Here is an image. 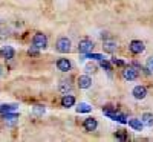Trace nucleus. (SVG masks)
<instances>
[{"instance_id":"f257e3e1","label":"nucleus","mask_w":153,"mask_h":142,"mask_svg":"<svg viewBox=\"0 0 153 142\" xmlns=\"http://www.w3.org/2000/svg\"><path fill=\"white\" fill-rule=\"evenodd\" d=\"M55 49L58 50L60 54H69L71 50H72V41H71V38L60 37L58 40L55 41Z\"/></svg>"},{"instance_id":"f03ea898","label":"nucleus","mask_w":153,"mask_h":142,"mask_svg":"<svg viewBox=\"0 0 153 142\" xmlns=\"http://www.w3.org/2000/svg\"><path fill=\"white\" fill-rule=\"evenodd\" d=\"M138 76H139V70L135 66H132V64L123 67V78L126 81H135V80H138Z\"/></svg>"},{"instance_id":"7ed1b4c3","label":"nucleus","mask_w":153,"mask_h":142,"mask_svg":"<svg viewBox=\"0 0 153 142\" xmlns=\"http://www.w3.org/2000/svg\"><path fill=\"white\" fill-rule=\"evenodd\" d=\"M32 46H35V47H38V49H46L48 47V37H46V34H43V32H37L34 37H32Z\"/></svg>"},{"instance_id":"20e7f679","label":"nucleus","mask_w":153,"mask_h":142,"mask_svg":"<svg viewBox=\"0 0 153 142\" xmlns=\"http://www.w3.org/2000/svg\"><path fill=\"white\" fill-rule=\"evenodd\" d=\"M94 46H95L94 40H91V38H81L80 43H78V52H80L81 55L89 54V52H92Z\"/></svg>"},{"instance_id":"39448f33","label":"nucleus","mask_w":153,"mask_h":142,"mask_svg":"<svg viewBox=\"0 0 153 142\" xmlns=\"http://www.w3.org/2000/svg\"><path fill=\"white\" fill-rule=\"evenodd\" d=\"M129 50L133 55H139V54H143L146 50V44L141 40H132L130 44H129Z\"/></svg>"},{"instance_id":"423d86ee","label":"nucleus","mask_w":153,"mask_h":142,"mask_svg":"<svg viewBox=\"0 0 153 142\" xmlns=\"http://www.w3.org/2000/svg\"><path fill=\"white\" fill-rule=\"evenodd\" d=\"M103 49H104V52L107 54H113L115 50L118 49V43L113 40V38H104L103 40Z\"/></svg>"},{"instance_id":"0eeeda50","label":"nucleus","mask_w":153,"mask_h":142,"mask_svg":"<svg viewBox=\"0 0 153 142\" xmlns=\"http://www.w3.org/2000/svg\"><path fill=\"white\" fill-rule=\"evenodd\" d=\"M132 95L135 99H144L147 96V87L146 86H135L132 90Z\"/></svg>"},{"instance_id":"6e6552de","label":"nucleus","mask_w":153,"mask_h":142,"mask_svg":"<svg viewBox=\"0 0 153 142\" xmlns=\"http://www.w3.org/2000/svg\"><path fill=\"white\" fill-rule=\"evenodd\" d=\"M2 116H3V122H5L8 127H14V125L19 122V115L12 113V112L5 113V115H2Z\"/></svg>"},{"instance_id":"1a4fd4ad","label":"nucleus","mask_w":153,"mask_h":142,"mask_svg":"<svg viewBox=\"0 0 153 142\" xmlns=\"http://www.w3.org/2000/svg\"><path fill=\"white\" fill-rule=\"evenodd\" d=\"M57 69L60 72H69L72 69V63L68 58H60L57 60Z\"/></svg>"},{"instance_id":"9d476101","label":"nucleus","mask_w":153,"mask_h":142,"mask_svg":"<svg viewBox=\"0 0 153 142\" xmlns=\"http://www.w3.org/2000/svg\"><path fill=\"white\" fill-rule=\"evenodd\" d=\"M83 127L86 132H95L98 128V121L95 118H86L84 122H83Z\"/></svg>"},{"instance_id":"9b49d317","label":"nucleus","mask_w":153,"mask_h":142,"mask_svg":"<svg viewBox=\"0 0 153 142\" xmlns=\"http://www.w3.org/2000/svg\"><path fill=\"white\" fill-rule=\"evenodd\" d=\"M14 55H16V50L11 46H3L2 49H0V57L5 58V60H12Z\"/></svg>"},{"instance_id":"f8f14e48","label":"nucleus","mask_w":153,"mask_h":142,"mask_svg":"<svg viewBox=\"0 0 153 142\" xmlns=\"http://www.w3.org/2000/svg\"><path fill=\"white\" fill-rule=\"evenodd\" d=\"M76 83H78L80 89H89L92 86V78L89 75H80L78 80H76Z\"/></svg>"},{"instance_id":"ddd939ff","label":"nucleus","mask_w":153,"mask_h":142,"mask_svg":"<svg viewBox=\"0 0 153 142\" xmlns=\"http://www.w3.org/2000/svg\"><path fill=\"white\" fill-rule=\"evenodd\" d=\"M72 90H74V86H72V83H69V81H61L60 86H58V92L63 93V95L71 93Z\"/></svg>"},{"instance_id":"4468645a","label":"nucleus","mask_w":153,"mask_h":142,"mask_svg":"<svg viewBox=\"0 0 153 142\" xmlns=\"http://www.w3.org/2000/svg\"><path fill=\"white\" fill-rule=\"evenodd\" d=\"M61 106L65 107V109H69V107H72V106H75V98L72 96V95H63V98H61Z\"/></svg>"},{"instance_id":"2eb2a0df","label":"nucleus","mask_w":153,"mask_h":142,"mask_svg":"<svg viewBox=\"0 0 153 142\" xmlns=\"http://www.w3.org/2000/svg\"><path fill=\"white\" fill-rule=\"evenodd\" d=\"M127 122H129V127H132L133 130H136V132H141L143 128H144L143 121H141V119H138V118H132V119H129Z\"/></svg>"},{"instance_id":"dca6fc26","label":"nucleus","mask_w":153,"mask_h":142,"mask_svg":"<svg viewBox=\"0 0 153 142\" xmlns=\"http://www.w3.org/2000/svg\"><path fill=\"white\" fill-rule=\"evenodd\" d=\"M17 104H11V102H8V104H0V115H5V113H9V112H16L17 110Z\"/></svg>"},{"instance_id":"f3484780","label":"nucleus","mask_w":153,"mask_h":142,"mask_svg":"<svg viewBox=\"0 0 153 142\" xmlns=\"http://www.w3.org/2000/svg\"><path fill=\"white\" fill-rule=\"evenodd\" d=\"M141 121L146 127H153V113H143Z\"/></svg>"},{"instance_id":"a211bd4d","label":"nucleus","mask_w":153,"mask_h":142,"mask_svg":"<svg viewBox=\"0 0 153 142\" xmlns=\"http://www.w3.org/2000/svg\"><path fill=\"white\" fill-rule=\"evenodd\" d=\"M91 110H92V107L87 102H80L78 107H76V113H89Z\"/></svg>"},{"instance_id":"6ab92c4d","label":"nucleus","mask_w":153,"mask_h":142,"mask_svg":"<svg viewBox=\"0 0 153 142\" xmlns=\"http://www.w3.org/2000/svg\"><path fill=\"white\" fill-rule=\"evenodd\" d=\"M100 66L103 67L104 70H107V72L110 73V72H112V66H113V64H112V61H106V60H101V61H100Z\"/></svg>"},{"instance_id":"aec40b11","label":"nucleus","mask_w":153,"mask_h":142,"mask_svg":"<svg viewBox=\"0 0 153 142\" xmlns=\"http://www.w3.org/2000/svg\"><path fill=\"white\" fill-rule=\"evenodd\" d=\"M28 55H29V57H38V55H40V49L35 47V46H31V47L28 49Z\"/></svg>"},{"instance_id":"412c9836","label":"nucleus","mask_w":153,"mask_h":142,"mask_svg":"<svg viewBox=\"0 0 153 142\" xmlns=\"http://www.w3.org/2000/svg\"><path fill=\"white\" fill-rule=\"evenodd\" d=\"M84 70L87 73H94V72H97V66H95L94 63H87L86 66H84Z\"/></svg>"},{"instance_id":"4be33fe9","label":"nucleus","mask_w":153,"mask_h":142,"mask_svg":"<svg viewBox=\"0 0 153 142\" xmlns=\"http://www.w3.org/2000/svg\"><path fill=\"white\" fill-rule=\"evenodd\" d=\"M146 69H147L150 73H153V57H149V58L146 60Z\"/></svg>"},{"instance_id":"5701e85b","label":"nucleus","mask_w":153,"mask_h":142,"mask_svg":"<svg viewBox=\"0 0 153 142\" xmlns=\"http://www.w3.org/2000/svg\"><path fill=\"white\" fill-rule=\"evenodd\" d=\"M112 64L113 66H118V67H124L126 66V63L123 60H117V58H112Z\"/></svg>"},{"instance_id":"b1692460","label":"nucleus","mask_w":153,"mask_h":142,"mask_svg":"<svg viewBox=\"0 0 153 142\" xmlns=\"http://www.w3.org/2000/svg\"><path fill=\"white\" fill-rule=\"evenodd\" d=\"M34 113L38 115V116L43 115V113H45V106H35V107H34Z\"/></svg>"},{"instance_id":"393cba45","label":"nucleus","mask_w":153,"mask_h":142,"mask_svg":"<svg viewBox=\"0 0 153 142\" xmlns=\"http://www.w3.org/2000/svg\"><path fill=\"white\" fill-rule=\"evenodd\" d=\"M115 138H117V139H121V141H124V139H126V132H124V130H118L117 133H115Z\"/></svg>"},{"instance_id":"a878e982","label":"nucleus","mask_w":153,"mask_h":142,"mask_svg":"<svg viewBox=\"0 0 153 142\" xmlns=\"http://www.w3.org/2000/svg\"><path fill=\"white\" fill-rule=\"evenodd\" d=\"M8 35H9V31H8V29H0V38L8 37Z\"/></svg>"},{"instance_id":"bb28decb","label":"nucleus","mask_w":153,"mask_h":142,"mask_svg":"<svg viewBox=\"0 0 153 142\" xmlns=\"http://www.w3.org/2000/svg\"><path fill=\"white\" fill-rule=\"evenodd\" d=\"M2 75H3V67L0 66V76H2Z\"/></svg>"},{"instance_id":"cd10ccee","label":"nucleus","mask_w":153,"mask_h":142,"mask_svg":"<svg viewBox=\"0 0 153 142\" xmlns=\"http://www.w3.org/2000/svg\"><path fill=\"white\" fill-rule=\"evenodd\" d=\"M0 26H2V21H0Z\"/></svg>"}]
</instances>
